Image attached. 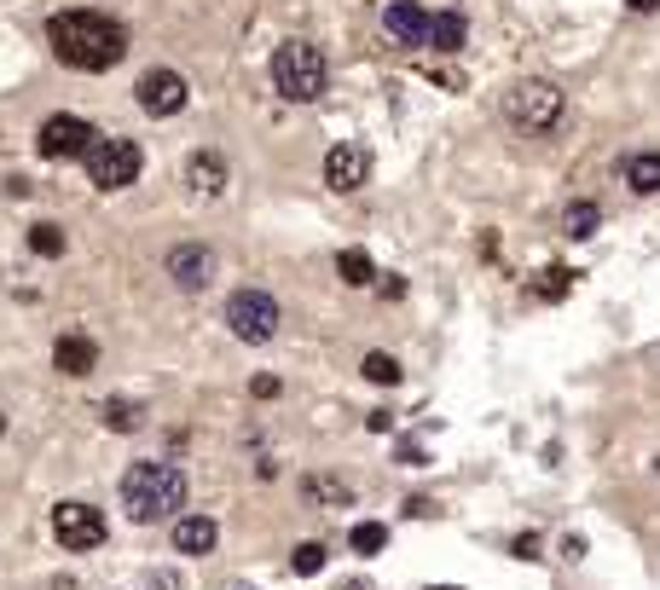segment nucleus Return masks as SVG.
Instances as JSON below:
<instances>
[{
	"label": "nucleus",
	"instance_id": "nucleus-23",
	"mask_svg": "<svg viewBox=\"0 0 660 590\" xmlns=\"http://www.w3.org/2000/svg\"><path fill=\"white\" fill-rule=\"evenodd\" d=\"M383 545H389V527H383V521H360V527L348 532V550H353V556H377Z\"/></svg>",
	"mask_w": 660,
	"mask_h": 590
},
{
	"label": "nucleus",
	"instance_id": "nucleus-14",
	"mask_svg": "<svg viewBox=\"0 0 660 590\" xmlns=\"http://www.w3.org/2000/svg\"><path fill=\"white\" fill-rule=\"evenodd\" d=\"M53 365H59L64 376H87V371L99 365V342H93V337H59Z\"/></svg>",
	"mask_w": 660,
	"mask_h": 590
},
{
	"label": "nucleus",
	"instance_id": "nucleus-12",
	"mask_svg": "<svg viewBox=\"0 0 660 590\" xmlns=\"http://www.w3.org/2000/svg\"><path fill=\"white\" fill-rule=\"evenodd\" d=\"M383 35H389L394 46H423L429 12L417 7V0H389V7H383Z\"/></svg>",
	"mask_w": 660,
	"mask_h": 590
},
{
	"label": "nucleus",
	"instance_id": "nucleus-29",
	"mask_svg": "<svg viewBox=\"0 0 660 590\" xmlns=\"http://www.w3.org/2000/svg\"><path fill=\"white\" fill-rule=\"evenodd\" d=\"M400 464H429V457H423L417 441H405V446H400Z\"/></svg>",
	"mask_w": 660,
	"mask_h": 590
},
{
	"label": "nucleus",
	"instance_id": "nucleus-28",
	"mask_svg": "<svg viewBox=\"0 0 660 590\" xmlns=\"http://www.w3.org/2000/svg\"><path fill=\"white\" fill-rule=\"evenodd\" d=\"M563 556H568V561H579V556H586V538L568 532V538H563Z\"/></svg>",
	"mask_w": 660,
	"mask_h": 590
},
{
	"label": "nucleus",
	"instance_id": "nucleus-31",
	"mask_svg": "<svg viewBox=\"0 0 660 590\" xmlns=\"http://www.w3.org/2000/svg\"><path fill=\"white\" fill-rule=\"evenodd\" d=\"M631 12H660V0H626Z\"/></svg>",
	"mask_w": 660,
	"mask_h": 590
},
{
	"label": "nucleus",
	"instance_id": "nucleus-21",
	"mask_svg": "<svg viewBox=\"0 0 660 590\" xmlns=\"http://www.w3.org/2000/svg\"><path fill=\"white\" fill-rule=\"evenodd\" d=\"M568 290H574V272H568L563 261H550L539 278H533V296H539V301H563Z\"/></svg>",
	"mask_w": 660,
	"mask_h": 590
},
{
	"label": "nucleus",
	"instance_id": "nucleus-2",
	"mask_svg": "<svg viewBox=\"0 0 660 590\" xmlns=\"http://www.w3.org/2000/svg\"><path fill=\"white\" fill-rule=\"evenodd\" d=\"M181 504H186V475L174 464H134L122 475V516L151 527V521H181Z\"/></svg>",
	"mask_w": 660,
	"mask_h": 590
},
{
	"label": "nucleus",
	"instance_id": "nucleus-3",
	"mask_svg": "<svg viewBox=\"0 0 660 590\" xmlns=\"http://www.w3.org/2000/svg\"><path fill=\"white\" fill-rule=\"evenodd\" d=\"M330 82V64L313 41H285L272 53V87L290 99V105H313Z\"/></svg>",
	"mask_w": 660,
	"mask_h": 590
},
{
	"label": "nucleus",
	"instance_id": "nucleus-26",
	"mask_svg": "<svg viewBox=\"0 0 660 590\" xmlns=\"http://www.w3.org/2000/svg\"><path fill=\"white\" fill-rule=\"evenodd\" d=\"M290 573H301V579L324 573V545H296V556H290Z\"/></svg>",
	"mask_w": 660,
	"mask_h": 590
},
{
	"label": "nucleus",
	"instance_id": "nucleus-25",
	"mask_svg": "<svg viewBox=\"0 0 660 590\" xmlns=\"http://www.w3.org/2000/svg\"><path fill=\"white\" fill-rule=\"evenodd\" d=\"M30 249H35V255H47V261H53V255H64V232H59L53 220H35V226H30Z\"/></svg>",
	"mask_w": 660,
	"mask_h": 590
},
{
	"label": "nucleus",
	"instance_id": "nucleus-22",
	"mask_svg": "<svg viewBox=\"0 0 660 590\" xmlns=\"http://www.w3.org/2000/svg\"><path fill=\"white\" fill-rule=\"evenodd\" d=\"M301 498H308V504H353V493L342 480H330V475H308V480H301Z\"/></svg>",
	"mask_w": 660,
	"mask_h": 590
},
{
	"label": "nucleus",
	"instance_id": "nucleus-16",
	"mask_svg": "<svg viewBox=\"0 0 660 590\" xmlns=\"http://www.w3.org/2000/svg\"><path fill=\"white\" fill-rule=\"evenodd\" d=\"M186 179H192V192L220 197L226 192V163L215 157V151H192V157H186Z\"/></svg>",
	"mask_w": 660,
	"mask_h": 590
},
{
	"label": "nucleus",
	"instance_id": "nucleus-35",
	"mask_svg": "<svg viewBox=\"0 0 660 590\" xmlns=\"http://www.w3.org/2000/svg\"><path fill=\"white\" fill-rule=\"evenodd\" d=\"M0 434H7V412H0Z\"/></svg>",
	"mask_w": 660,
	"mask_h": 590
},
{
	"label": "nucleus",
	"instance_id": "nucleus-36",
	"mask_svg": "<svg viewBox=\"0 0 660 590\" xmlns=\"http://www.w3.org/2000/svg\"><path fill=\"white\" fill-rule=\"evenodd\" d=\"M654 469H660V457H654Z\"/></svg>",
	"mask_w": 660,
	"mask_h": 590
},
{
	"label": "nucleus",
	"instance_id": "nucleus-13",
	"mask_svg": "<svg viewBox=\"0 0 660 590\" xmlns=\"http://www.w3.org/2000/svg\"><path fill=\"white\" fill-rule=\"evenodd\" d=\"M215 545H220L215 516H181V521H174V550H181V556H209Z\"/></svg>",
	"mask_w": 660,
	"mask_h": 590
},
{
	"label": "nucleus",
	"instance_id": "nucleus-1",
	"mask_svg": "<svg viewBox=\"0 0 660 590\" xmlns=\"http://www.w3.org/2000/svg\"><path fill=\"white\" fill-rule=\"evenodd\" d=\"M47 41H53V59L70 70H116L128 59V30L111 18V12H87V7H70L47 18Z\"/></svg>",
	"mask_w": 660,
	"mask_h": 590
},
{
	"label": "nucleus",
	"instance_id": "nucleus-11",
	"mask_svg": "<svg viewBox=\"0 0 660 590\" xmlns=\"http://www.w3.org/2000/svg\"><path fill=\"white\" fill-rule=\"evenodd\" d=\"M163 267H168V278H174V284H181V290H192V296L215 284V255L203 249V244H174Z\"/></svg>",
	"mask_w": 660,
	"mask_h": 590
},
{
	"label": "nucleus",
	"instance_id": "nucleus-17",
	"mask_svg": "<svg viewBox=\"0 0 660 590\" xmlns=\"http://www.w3.org/2000/svg\"><path fill=\"white\" fill-rule=\"evenodd\" d=\"M620 179L638 197H654L660 192V151H631V157L620 163Z\"/></svg>",
	"mask_w": 660,
	"mask_h": 590
},
{
	"label": "nucleus",
	"instance_id": "nucleus-27",
	"mask_svg": "<svg viewBox=\"0 0 660 590\" xmlns=\"http://www.w3.org/2000/svg\"><path fill=\"white\" fill-rule=\"evenodd\" d=\"M511 556H522V561H533V556H539V538H533V532H522V538H511Z\"/></svg>",
	"mask_w": 660,
	"mask_h": 590
},
{
	"label": "nucleus",
	"instance_id": "nucleus-10",
	"mask_svg": "<svg viewBox=\"0 0 660 590\" xmlns=\"http://www.w3.org/2000/svg\"><path fill=\"white\" fill-rule=\"evenodd\" d=\"M371 179V151L365 145H330L324 151V186L330 192H360Z\"/></svg>",
	"mask_w": 660,
	"mask_h": 590
},
{
	"label": "nucleus",
	"instance_id": "nucleus-7",
	"mask_svg": "<svg viewBox=\"0 0 660 590\" xmlns=\"http://www.w3.org/2000/svg\"><path fill=\"white\" fill-rule=\"evenodd\" d=\"M99 145V127L87 116H47L41 134H35V151L47 163H70V157H87Z\"/></svg>",
	"mask_w": 660,
	"mask_h": 590
},
{
	"label": "nucleus",
	"instance_id": "nucleus-32",
	"mask_svg": "<svg viewBox=\"0 0 660 590\" xmlns=\"http://www.w3.org/2000/svg\"><path fill=\"white\" fill-rule=\"evenodd\" d=\"M342 590H371V579H348Z\"/></svg>",
	"mask_w": 660,
	"mask_h": 590
},
{
	"label": "nucleus",
	"instance_id": "nucleus-9",
	"mask_svg": "<svg viewBox=\"0 0 660 590\" xmlns=\"http://www.w3.org/2000/svg\"><path fill=\"white\" fill-rule=\"evenodd\" d=\"M53 538L64 550H99L105 545V516L93 504H59L53 509Z\"/></svg>",
	"mask_w": 660,
	"mask_h": 590
},
{
	"label": "nucleus",
	"instance_id": "nucleus-4",
	"mask_svg": "<svg viewBox=\"0 0 660 590\" xmlns=\"http://www.w3.org/2000/svg\"><path fill=\"white\" fill-rule=\"evenodd\" d=\"M563 111H568V99H563V87L556 82H516L511 93H504V122L516 127V134H550L556 122H563Z\"/></svg>",
	"mask_w": 660,
	"mask_h": 590
},
{
	"label": "nucleus",
	"instance_id": "nucleus-20",
	"mask_svg": "<svg viewBox=\"0 0 660 590\" xmlns=\"http://www.w3.org/2000/svg\"><path fill=\"white\" fill-rule=\"evenodd\" d=\"M337 272H342V284H353V290H365L371 278H377V267H371L365 249H342V255H337Z\"/></svg>",
	"mask_w": 660,
	"mask_h": 590
},
{
	"label": "nucleus",
	"instance_id": "nucleus-8",
	"mask_svg": "<svg viewBox=\"0 0 660 590\" xmlns=\"http://www.w3.org/2000/svg\"><path fill=\"white\" fill-rule=\"evenodd\" d=\"M134 99H140L145 116H181L186 99H192V87H186L181 70H145L140 87H134Z\"/></svg>",
	"mask_w": 660,
	"mask_h": 590
},
{
	"label": "nucleus",
	"instance_id": "nucleus-15",
	"mask_svg": "<svg viewBox=\"0 0 660 590\" xmlns=\"http://www.w3.org/2000/svg\"><path fill=\"white\" fill-rule=\"evenodd\" d=\"M464 41H470L464 12H429V35H423V46H435V53H458Z\"/></svg>",
	"mask_w": 660,
	"mask_h": 590
},
{
	"label": "nucleus",
	"instance_id": "nucleus-6",
	"mask_svg": "<svg viewBox=\"0 0 660 590\" xmlns=\"http://www.w3.org/2000/svg\"><path fill=\"white\" fill-rule=\"evenodd\" d=\"M140 168H145V157H140V145H134V139H99V145L87 151V179H93L99 192H122V186H134Z\"/></svg>",
	"mask_w": 660,
	"mask_h": 590
},
{
	"label": "nucleus",
	"instance_id": "nucleus-5",
	"mask_svg": "<svg viewBox=\"0 0 660 590\" xmlns=\"http://www.w3.org/2000/svg\"><path fill=\"white\" fill-rule=\"evenodd\" d=\"M278 301L267 296V290H233L226 296V330H233L238 342H249V348H261V342H272L278 337Z\"/></svg>",
	"mask_w": 660,
	"mask_h": 590
},
{
	"label": "nucleus",
	"instance_id": "nucleus-19",
	"mask_svg": "<svg viewBox=\"0 0 660 590\" xmlns=\"http://www.w3.org/2000/svg\"><path fill=\"white\" fill-rule=\"evenodd\" d=\"M597 226H602V209H597L591 197H579V203H568V209H563V232L568 238H591Z\"/></svg>",
	"mask_w": 660,
	"mask_h": 590
},
{
	"label": "nucleus",
	"instance_id": "nucleus-33",
	"mask_svg": "<svg viewBox=\"0 0 660 590\" xmlns=\"http://www.w3.org/2000/svg\"><path fill=\"white\" fill-rule=\"evenodd\" d=\"M429 590H458V584H429Z\"/></svg>",
	"mask_w": 660,
	"mask_h": 590
},
{
	"label": "nucleus",
	"instance_id": "nucleus-30",
	"mask_svg": "<svg viewBox=\"0 0 660 590\" xmlns=\"http://www.w3.org/2000/svg\"><path fill=\"white\" fill-rule=\"evenodd\" d=\"M278 394V376H256V400H272Z\"/></svg>",
	"mask_w": 660,
	"mask_h": 590
},
{
	"label": "nucleus",
	"instance_id": "nucleus-34",
	"mask_svg": "<svg viewBox=\"0 0 660 590\" xmlns=\"http://www.w3.org/2000/svg\"><path fill=\"white\" fill-rule=\"evenodd\" d=\"M226 590H256V584H226Z\"/></svg>",
	"mask_w": 660,
	"mask_h": 590
},
{
	"label": "nucleus",
	"instance_id": "nucleus-18",
	"mask_svg": "<svg viewBox=\"0 0 660 590\" xmlns=\"http://www.w3.org/2000/svg\"><path fill=\"white\" fill-rule=\"evenodd\" d=\"M99 417H105V428H116V434H140L145 428L140 400H105V405H99Z\"/></svg>",
	"mask_w": 660,
	"mask_h": 590
},
{
	"label": "nucleus",
	"instance_id": "nucleus-24",
	"mask_svg": "<svg viewBox=\"0 0 660 590\" xmlns=\"http://www.w3.org/2000/svg\"><path fill=\"white\" fill-rule=\"evenodd\" d=\"M365 382H377V389H394V382H400V359H394V353H365Z\"/></svg>",
	"mask_w": 660,
	"mask_h": 590
}]
</instances>
